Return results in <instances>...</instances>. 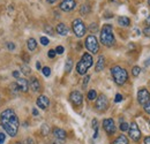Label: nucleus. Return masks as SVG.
I'll return each instance as SVG.
<instances>
[{
  "label": "nucleus",
  "instance_id": "40",
  "mask_svg": "<svg viewBox=\"0 0 150 144\" xmlns=\"http://www.w3.org/2000/svg\"><path fill=\"white\" fill-rule=\"evenodd\" d=\"M90 30L93 31V32H95V31H97V29H98V27H97V24L96 23H93V24H90Z\"/></svg>",
  "mask_w": 150,
  "mask_h": 144
},
{
  "label": "nucleus",
  "instance_id": "34",
  "mask_svg": "<svg viewBox=\"0 0 150 144\" xmlns=\"http://www.w3.org/2000/svg\"><path fill=\"white\" fill-rule=\"evenodd\" d=\"M56 50H50L49 52H47V56L49 58H51V59H53L54 56H56Z\"/></svg>",
  "mask_w": 150,
  "mask_h": 144
},
{
  "label": "nucleus",
  "instance_id": "39",
  "mask_svg": "<svg viewBox=\"0 0 150 144\" xmlns=\"http://www.w3.org/2000/svg\"><path fill=\"white\" fill-rule=\"evenodd\" d=\"M7 47H8V50H11V51H13L14 49H15V44L14 43H7Z\"/></svg>",
  "mask_w": 150,
  "mask_h": 144
},
{
  "label": "nucleus",
  "instance_id": "19",
  "mask_svg": "<svg viewBox=\"0 0 150 144\" xmlns=\"http://www.w3.org/2000/svg\"><path fill=\"white\" fill-rule=\"evenodd\" d=\"M118 23L121 27H129L131 25V20L126 16H119L118 18Z\"/></svg>",
  "mask_w": 150,
  "mask_h": 144
},
{
  "label": "nucleus",
  "instance_id": "20",
  "mask_svg": "<svg viewBox=\"0 0 150 144\" xmlns=\"http://www.w3.org/2000/svg\"><path fill=\"white\" fill-rule=\"evenodd\" d=\"M113 144H129V142H128V138L125 135H119L113 141Z\"/></svg>",
  "mask_w": 150,
  "mask_h": 144
},
{
  "label": "nucleus",
  "instance_id": "7",
  "mask_svg": "<svg viewBox=\"0 0 150 144\" xmlns=\"http://www.w3.org/2000/svg\"><path fill=\"white\" fill-rule=\"evenodd\" d=\"M128 135L134 142H139L141 138V130L136 122H132L128 129Z\"/></svg>",
  "mask_w": 150,
  "mask_h": 144
},
{
  "label": "nucleus",
  "instance_id": "53",
  "mask_svg": "<svg viewBox=\"0 0 150 144\" xmlns=\"http://www.w3.org/2000/svg\"><path fill=\"white\" fill-rule=\"evenodd\" d=\"M149 124H150V122H149Z\"/></svg>",
  "mask_w": 150,
  "mask_h": 144
},
{
  "label": "nucleus",
  "instance_id": "17",
  "mask_svg": "<svg viewBox=\"0 0 150 144\" xmlns=\"http://www.w3.org/2000/svg\"><path fill=\"white\" fill-rule=\"evenodd\" d=\"M57 32L59 34V35H61V36H67L68 35V32H69V29L67 28V25L65 24V23H59L58 25H57Z\"/></svg>",
  "mask_w": 150,
  "mask_h": 144
},
{
  "label": "nucleus",
  "instance_id": "30",
  "mask_svg": "<svg viewBox=\"0 0 150 144\" xmlns=\"http://www.w3.org/2000/svg\"><path fill=\"white\" fill-rule=\"evenodd\" d=\"M44 30H45V32L46 34H49V35H53V29H52V27L51 25H45V28H44Z\"/></svg>",
  "mask_w": 150,
  "mask_h": 144
},
{
  "label": "nucleus",
  "instance_id": "11",
  "mask_svg": "<svg viewBox=\"0 0 150 144\" xmlns=\"http://www.w3.org/2000/svg\"><path fill=\"white\" fill-rule=\"evenodd\" d=\"M69 99H71V102L73 103L74 106H81L82 103H83V96H82L81 92H79V91H73V92H71Z\"/></svg>",
  "mask_w": 150,
  "mask_h": 144
},
{
  "label": "nucleus",
  "instance_id": "8",
  "mask_svg": "<svg viewBox=\"0 0 150 144\" xmlns=\"http://www.w3.org/2000/svg\"><path fill=\"white\" fill-rule=\"evenodd\" d=\"M95 107H96L97 111H99V112H104V111L108 109V107H109V100H108V98H106L105 95H100L99 97H97Z\"/></svg>",
  "mask_w": 150,
  "mask_h": 144
},
{
  "label": "nucleus",
  "instance_id": "43",
  "mask_svg": "<svg viewBox=\"0 0 150 144\" xmlns=\"http://www.w3.org/2000/svg\"><path fill=\"white\" fill-rule=\"evenodd\" d=\"M93 128H94V129H97V120H96V119L93 120Z\"/></svg>",
  "mask_w": 150,
  "mask_h": 144
},
{
  "label": "nucleus",
  "instance_id": "15",
  "mask_svg": "<svg viewBox=\"0 0 150 144\" xmlns=\"http://www.w3.org/2000/svg\"><path fill=\"white\" fill-rule=\"evenodd\" d=\"M16 84L19 85L20 91H23V92H27L28 89H29V83L25 78H22V77H19L18 81H16Z\"/></svg>",
  "mask_w": 150,
  "mask_h": 144
},
{
  "label": "nucleus",
  "instance_id": "42",
  "mask_svg": "<svg viewBox=\"0 0 150 144\" xmlns=\"http://www.w3.org/2000/svg\"><path fill=\"white\" fill-rule=\"evenodd\" d=\"M13 76H14L15 78H19V77H20V72H18V71L13 72Z\"/></svg>",
  "mask_w": 150,
  "mask_h": 144
},
{
  "label": "nucleus",
  "instance_id": "12",
  "mask_svg": "<svg viewBox=\"0 0 150 144\" xmlns=\"http://www.w3.org/2000/svg\"><path fill=\"white\" fill-rule=\"evenodd\" d=\"M59 7L64 12H71L76 7V2H75V0H62Z\"/></svg>",
  "mask_w": 150,
  "mask_h": 144
},
{
  "label": "nucleus",
  "instance_id": "1",
  "mask_svg": "<svg viewBox=\"0 0 150 144\" xmlns=\"http://www.w3.org/2000/svg\"><path fill=\"white\" fill-rule=\"evenodd\" d=\"M0 122L1 127L4 128V130L11 136L14 137L16 136L18 131H19V118L16 115V113L12 109V108H7L5 109L1 115H0Z\"/></svg>",
  "mask_w": 150,
  "mask_h": 144
},
{
  "label": "nucleus",
  "instance_id": "49",
  "mask_svg": "<svg viewBox=\"0 0 150 144\" xmlns=\"http://www.w3.org/2000/svg\"><path fill=\"white\" fill-rule=\"evenodd\" d=\"M36 68H37L38 71L42 68V67H40V64H39V61H37V62H36Z\"/></svg>",
  "mask_w": 150,
  "mask_h": 144
},
{
  "label": "nucleus",
  "instance_id": "35",
  "mask_svg": "<svg viewBox=\"0 0 150 144\" xmlns=\"http://www.w3.org/2000/svg\"><path fill=\"white\" fill-rule=\"evenodd\" d=\"M121 100H122V96H121L120 93H117V95H115V98H114V102H115V103H120Z\"/></svg>",
  "mask_w": 150,
  "mask_h": 144
},
{
  "label": "nucleus",
  "instance_id": "24",
  "mask_svg": "<svg viewBox=\"0 0 150 144\" xmlns=\"http://www.w3.org/2000/svg\"><path fill=\"white\" fill-rule=\"evenodd\" d=\"M21 69H22V73H23L24 75H30V74H31V69H30L27 65H22V66H21Z\"/></svg>",
  "mask_w": 150,
  "mask_h": 144
},
{
  "label": "nucleus",
  "instance_id": "10",
  "mask_svg": "<svg viewBox=\"0 0 150 144\" xmlns=\"http://www.w3.org/2000/svg\"><path fill=\"white\" fill-rule=\"evenodd\" d=\"M103 128H104V130L106 131L108 135H113V134L115 133V130H117L115 124H114V120L111 119V118H109V119H104V120H103Z\"/></svg>",
  "mask_w": 150,
  "mask_h": 144
},
{
  "label": "nucleus",
  "instance_id": "25",
  "mask_svg": "<svg viewBox=\"0 0 150 144\" xmlns=\"http://www.w3.org/2000/svg\"><path fill=\"white\" fill-rule=\"evenodd\" d=\"M96 98H97V92L95 90H90L88 92V99L89 100H94Z\"/></svg>",
  "mask_w": 150,
  "mask_h": 144
},
{
  "label": "nucleus",
  "instance_id": "6",
  "mask_svg": "<svg viewBox=\"0 0 150 144\" xmlns=\"http://www.w3.org/2000/svg\"><path fill=\"white\" fill-rule=\"evenodd\" d=\"M72 29L74 31L75 36L79 37V38L83 37L84 34H86V25L80 18H75L74 21L72 22Z\"/></svg>",
  "mask_w": 150,
  "mask_h": 144
},
{
  "label": "nucleus",
  "instance_id": "21",
  "mask_svg": "<svg viewBox=\"0 0 150 144\" xmlns=\"http://www.w3.org/2000/svg\"><path fill=\"white\" fill-rule=\"evenodd\" d=\"M27 46H28V50H29V51L36 50V47H37V42H36V39H35V38H29L28 42H27Z\"/></svg>",
  "mask_w": 150,
  "mask_h": 144
},
{
  "label": "nucleus",
  "instance_id": "37",
  "mask_svg": "<svg viewBox=\"0 0 150 144\" xmlns=\"http://www.w3.org/2000/svg\"><path fill=\"white\" fill-rule=\"evenodd\" d=\"M22 144H35V141H34L33 138H30V137H29V138H25V140H24V142H23Z\"/></svg>",
  "mask_w": 150,
  "mask_h": 144
},
{
  "label": "nucleus",
  "instance_id": "46",
  "mask_svg": "<svg viewBox=\"0 0 150 144\" xmlns=\"http://www.w3.org/2000/svg\"><path fill=\"white\" fill-rule=\"evenodd\" d=\"M144 144H150V136L144 138Z\"/></svg>",
  "mask_w": 150,
  "mask_h": 144
},
{
  "label": "nucleus",
  "instance_id": "2",
  "mask_svg": "<svg viewBox=\"0 0 150 144\" xmlns=\"http://www.w3.org/2000/svg\"><path fill=\"white\" fill-rule=\"evenodd\" d=\"M100 43L108 47H111L115 43V38L113 35L112 25L111 24H105L102 30H100Z\"/></svg>",
  "mask_w": 150,
  "mask_h": 144
},
{
  "label": "nucleus",
  "instance_id": "33",
  "mask_svg": "<svg viewBox=\"0 0 150 144\" xmlns=\"http://www.w3.org/2000/svg\"><path fill=\"white\" fill-rule=\"evenodd\" d=\"M64 51H65V49H64L61 45L57 46V49H56V53L57 54H62V53H64Z\"/></svg>",
  "mask_w": 150,
  "mask_h": 144
},
{
  "label": "nucleus",
  "instance_id": "29",
  "mask_svg": "<svg viewBox=\"0 0 150 144\" xmlns=\"http://www.w3.org/2000/svg\"><path fill=\"white\" fill-rule=\"evenodd\" d=\"M42 73H43V75H44V76L49 77V76L51 75V69H50L49 67H44V68L42 69Z\"/></svg>",
  "mask_w": 150,
  "mask_h": 144
},
{
  "label": "nucleus",
  "instance_id": "31",
  "mask_svg": "<svg viewBox=\"0 0 150 144\" xmlns=\"http://www.w3.org/2000/svg\"><path fill=\"white\" fill-rule=\"evenodd\" d=\"M89 80H90V76H89V75H87V76L83 78V85H82V88H83V89H86V88H87Z\"/></svg>",
  "mask_w": 150,
  "mask_h": 144
},
{
  "label": "nucleus",
  "instance_id": "47",
  "mask_svg": "<svg viewBox=\"0 0 150 144\" xmlns=\"http://www.w3.org/2000/svg\"><path fill=\"white\" fill-rule=\"evenodd\" d=\"M97 136H98V128H97V129H95V134H94V138H97Z\"/></svg>",
  "mask_w": 150,
  "mask_h": 144
},
{
  "label": "nucleus",
  "instance_id": "32",
  "mask_svg": "<svg viewBox=\"0 0 150 144\" xmlns=\"http://www.w3.org/2000/svg\"><path fill=\"white\" fill-rule=\"evenodd\" d=\"M49 43H50V42H49V38H46V37H40V44H42V45L46 46Z\"/></svg>",
  "mask_w": 150,
  "mask_h": 144
},
{
  "label": "nucleus",
  "instance_id": "36",
  "mask_svg": "<svg viewBox=\"0 0 150 144\" xmlns=\"http://www.w3.org/2000/svg\"><path fill=\"white\" fill-rule=\"evenodd\" d=\"M143 35L146 37H150V27H147L143 29Z\"/></svg>",
  "mask_w": 150,
  "mask_h": 144
},
{
  "label": "nucleus",
  "instance_id": "45",
  "mask_svg": "<svg viewBox=\"0 0 150 144\" xmlns=\"http://www.w3.org/2000/svg\"><path fill=\"white\" fill-rule=\"evenodd\" d=\"M146 23L148 24V27H150V15H148V16L146 18Z\"/></svg>",
  "mask_w": 150,
  "mask_h": 144
},
{
  "label": "nucleus",
  "instance_id": "18",
  "mask_svg": "<svg viewBox=\"0 0 150 144\" xmlns=\"http://www.w3.org/2000/svg\"><path fill=\"white\" fill-rule=\"evenodd\" d=\"M105 67V56L104 55H99L97 64H96V72H102Z\"/></svg>",
  "mask_w": 150,
  "mask_h": 144
},
{
  "label": "nucleus",
  "instance_id": "28",
  "mask_svg": "<svg viewBox=\"0 0 150 144\" xmlns=\"http://www.w3.org/2000/svg\"><path fill=\"white\" fill-rule=\"evenodd\" d=\"M42 133H43L44 136H46V135L50 133V128H49L47 125H43V126H42Z\"/></svg>",
  "mask_w": 150,
  "mask_h": 144
},
{
  "label": "nucleus",
  "instance_id": "48",
  "mask_svg": "<svg viewBox=\"0 0 150 144\" xmlns=\"http://www.w3.org/2000/svg\"><path fill=\"white\" fill-rule=\"evenodd\" d=\"M33 114H34V115H38V111L36 108H33Z\"/></svg>",
  "mask_w": 150,
  "mask_h": 144
},
{
  "label": "nucleus",
  "instance_id": "26",
  "mask_svg": "<svg viewBox=\"0 0 150 144\" xmlns=\"http://www.w3.org/2000/svg\"><path fill=\"white\" fill-rule=\"evenodd\" d=\"M140 73H141V68L139 67V66H135V67H133V69H132V74H133V76H139L140 75Z\"/></svg>",
  "mask_w": 150,
  "mask_h": 144
},
{
  "label": "nucleus",
  "instance_id": "51",
  "mask_svg": "<svg viewBox=\"0 0 150 144\" xmlns=\"http://www.w3.org/2000/svg\"><path fill=\"white\" fill-rule=\"evenodd\" d=\"M14 144H21V143H20V142H16V143H14Z\"/></svg>",
  "mask_w": 150,
  "mask_h": 144
},
{
  "label": "nucleus",
  "instance_id": "14",
  "mask_svg": "<svg viewBox=\"0 0 150 144\" xmlns=\"http://www.w3.org/2000/svg\"><path fill=\"white\" fill-rule=\"evenodd\" d=\"M52 133H53V136L56 137L57 140H59V141H64L65 138H66V136H67V134H66V131L64 130V129H61V128H53V130H52Z\"/></svg>",
  "mask_w": 150,
  "mask_h": 144
},
{
  "label": "nucleus",
  "instance_id": "22",
  "mask_svg": "<svg viewBox=\"0 0 150 144\" xmlns=\"http://www.w3.org/2000/svg\"><path fill=\"white\" fill-rule=\"evenodd\" d=\"M72 68H73V60H72L71 58H68V59L66 60V65H65V72L69 73L71 71H72Z\"/></svg>",
  "mask_w": 150,
  "mask_h": 144
},
{
  "label": "nucleus",
  "instance_id": "23",
  "mask_svg": "<svg viewBox=\"0 0 150 144\" xmlns=\"http://www.w3.org/2000/svg\"><path fill=\"white\" fill-rule=\"evenodd\" d=\"M80 13H81V15H88L89 13H90V6H88V5H82L81 6V9H80Z\"/></svg>",
  "mask_w": 150,
  "mask_h": 144
},
{
  "label": "nucleus",
  "instance_id": "38",
  "mask_svg": "<svg viewBox=\"0 0 150 144\" xmlns=\"http://www.w3.org/2000/svg\"><path fill=\"white\" fill-rule=\"evenodd\" d=\"M143 108H144V111H146L148 114H150V102H148L146 105H143Z\"/></svg>",
  "mask_w": 150,
  "mask_h": 144
},
{
  "label": "nucleus",
  "instance_id": "52",
  "mask_svg": "<svg viewBox=\"0 0 150 144\" xmlns=\"http://www.w3.org/2000/svg\"><path fill=\"white\" fill-rule=\"evenodd\" d=\"M148 4H149V6H150V0H148Z\"/></svg>",
  "mask_w": 150,
  "mask_h": 144
},
{
  "label": "nucleus",
  "instance_id": "5",
  "mask_svg": "<svg viewBox=\"0 0 150 144\" xmlns=\"http://www.w3.org/2000/svg\"><path fill=\"white\" fill-rule=\"evenodd\" d=\"M84 45L87 47V50L91 53L96 54L99 50V44H98V40L94 35H90L86 38V42H84Z\"/></svg>",
  "mask_w": 150,
  "mask_h": 144
},
{
  "label": "nucleus",
  "instance_id": "13",
  "mask_svg": "<svg viewBox=\"0 0 150 144\" xmlns=\"http://www.w3.org/2000/svg\"><path fill=\"white\" fill-rule=\"evenodd\" d=\"M36 104H37L38 107H40L42 109H46V108L49 107V105H50V100H49V98L46 96L42 95V96H39L37 98Z\"/></svg>",
  "mask_w": 150,
  "mask_h": 144
},
{
  "label": "nucleus",
  "instance_id": "50",
  "mask_svg": "<svg viewBox=\"0 0 150 144\" xmlns=\"http://www.w3.org/2000/svg\"><path fill=\"white\" fill-rule=\"evenodd\" d=\"M56 1L57 0H47V2H49V4H54Z\"/></svg>",
  "mask_w": 150,
  "mask_h": 144
},
{
  "label": "nucleus",
  "instance_id": "9",
  "mask_svg": "<svg viewBox=\"0 0 150 144\" xmlns=\"http://www.w3.org/2000/svg\"><path fill=\"white\" fill-rule=\"evenodd\" d=\"M137 100L141 105H146L150 102V92L146 88H140L137 91Z\"/></svg>",
  "mask_w": 150,
  "mask_h": 144
},
{
  "label": "nucleus",
  "instance_id": "3",
  "mask_svg": "<svg viewBox=\"0 0 150 144\" xmlns=\"http://www.w3.org/2000/svg\"><path fill=\"white\" fill-rule=\"evenodd\" d=\"M111 74L114 80V82L118 85H122L126 83V81L128 80V73L125 68L120 67V66H113L111 68Z\"/></svg>",
  "mask_w": 150,
  "mask_h": 144
},
{
  "label": "nucleus",
  "instance_id": "4",
  "mask_svg": "<svg viewBox=\"0 0 150 144\" xmlns=\"http://www.w3.org/2000/svg\"><path fill=\"white\" fill-rule=\"evenodd\" d=\"M93 64H94V60L90 53H84L82 55L81 60L79 61V64L76 65V71L80 75H86L87 71L93 66Z\"/></svg>",
  "mask_w": 150,
  "mask_h": 144
},
{
  "label": "nucleus",
  "instance_id": "27",
  "mask_svg": "<svg viewBox=\"0 0 150 144\" xmlns=\"http://www.w3.org/2000/svg\"><path fill=\"white\" fill-rule=\"evenodd\" d=\"M119 128H120V130H121V131H127V130L129 129V125H128L127 122H121Z\"/></svg>",
  "mask_w": 150,
  "mask_h": 144
},
{
  "label": "nucleus",
  "instance_id": "16",
  "mask_svg": "<svg viewBox=\"0 0 150 144\" xmlns=\"http://www.w3.org/2000/svg\"><path fill=\"white\" fill-rule=\"evenodd\" d=\"M29 87H30V89L34 91V92H38V91L40 90V83H39L38 78L31 77L30 81H29Z\"/></svg>",
  "mask_w": 150,
  "mask_h": 144
},
{
  "label": "nucleus",
  "instance_id": "44",
  "mask_svg": "<svg viewBox=\"0 0 150 144\" xmlns=\"http://www.w3.org/2000/svg\"><path fill=\"white\" fill-rule=\"evenodd\" d=\"M144 66L146 67H148V66H150V58H148L146 61H144Z\"/></svg>",
  "mask_w": 150,
  "mask_h": 144
},
{
  "label": "nucleus",
  "instance_id": "41",
  "mask_svg": "<svg viewBox=\"0 0 150 144\" xmlns=\"http://www.w3.org/2000/svg\"><path fill=\"white\" fill-rule=\"evenodd\" d=\"M6 140V135L4 133H0V144H2Z\"/></svg>",
  "mask_w": 150,
  "mask_h": 144
}]
</instances>
